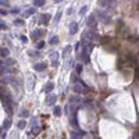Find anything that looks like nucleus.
<instances>
[{"label":"nucleus","instance_id":"a878e982","mask_svg":"<svg viewBox=\"0 0 139 139\" xmlns=\"http://www.w3.org/2000/svg\"><path fill=\"white\" fill-rule=\"evenodd\" d=\"M86 10H88V6H83L82 8L79 10V14H81V15H83V14L86 13Z\"/></svg>","mask_w":139,"mask_h":139},{"label":"nucleus","instance_id":"5701e85b","mask_svg":"<svg viewBox=\"0 0 139 139\" xmlns=\"http://www.w3.org/2000/svg\"><path fill=\"white\" fill-rule=\"evenodd\" d=\"M45 47V42L42 40V42H39L38 45H36V49H38V50H40V49H43Z\"/></svg>","mask_w":139,"mask_h":139},{"label":"nucleus","instance_id":"7ed1b4c3","mask_svg":"<svg viewBox=\"0 0 139 139\" xmlns=\"http://www.w3.org/2000/svg\"><path fill=\"white\" fill-rule=\"evenodd\" d=\"M95 21H96V17H95L93 14H90L89 17L86 18V25H88L89 28H93L95 25H96V24H95Z\"/></svg>","mask_w":139,"mask_h":139},{"label":"nucleus","instance_id":"2eb2a0df","mask_svg":"<svg viewBox=\"0 0 139 139\" xmlns=\"http://www.w3.org/2000/svg\"><path fill=\"white\" fill-rule=\"evenodd\" d=\"M25 125H27V122H25L24 120H21V121H18L17 127H18V129H24V128H25Z\"/></svg>","mask_w":139,"mask_h":139},{"label":"nucleus","instance_id":"cd10ccee","mask_svg":"<svg viewBox=\"0 0 139 139\" xmlns=\"http://www.w3.org/2000/svg\"><path fill=\"white\" fill-rule=\"evenodd\" d=\"M81 71H82V66H81V64H78V66H76V72L79 74Z\"/></svg>","mask_w":139,"mask_h":139},{"label":"nucleus","instance_id":"ddd939ff","mask_svg":"<svg viewBox=\"0 0 139 139\" xmlns=\"http://www.w3.org/2000/svg\"><path fill=\"white\" fill-rule=\"evenodd\" d=\"M53 88H54V85L52 82H47L45 85V92H50V90H53Z\"/></svg>","mask_w":139,"mask_h":139},{"label":"nucleus","instance_id":"393cba45","mask_svg":"<svg viewBox=\"0 0 139 139\" xmlns=\"http://www.w3.org/2000/svg\"><path fill=\"white\" fill-rule=\"evenodd\" d=\"M10 124H11V120H6V122H4V125H3V128L7 129L8 127H10Z\"/></svg>","mask_w":139,"mask_h":139},{"label":"nucleus","instance_id":"9d476101","mask_svg":"<svg viewBox=\"0 0 139 139\" xmlns=\"http://www.w3.org/2000/svg\"><path fill=\"white\" fill-rule=\"evenodd\" d=\"M14 64H15V61H14V60H10V59H7V60H4V61H1V66H4V67L14 66Z\"/></svg>","mask_w":139,"mask_h":139},{"label":"nucleus","instance_id":"f03ea898","mask_svg":"<svg viewBox=\"0 0 139 139\" xmlns=\"http://www.w3.org/2000/svg\"><path fill=\"white\" fill-rule=\"evenodd\" d=\"M72 90L75 92V93H78V95L82 93V92H83V85L81 82H75V83H74V86H72Z\"/></svg>","mask_w":139,"mask_h":139},{"label":"nucleus","instance_id":"c85d7f7f","mask_svg":"<svg viewBox=\"0 0 139 139\" xmlns=\"http://www.w3.org/2000/svg\"><path fill=\"white\" fill-rule=\"evenodd\" d=\"M0 14H1V15H6L7 10H6V8H0Z\"/></svg>","mask_w":139,"mask_h":139},{"label":"nucleus","instance_id":"473e14b6","mask_svg":"<svg viewBox=\"0 0 139 139\" xmlns=\"http://www.w3.org/2000/svg\"><path fill=\"white\" fill-rule=\"evenodd\" d=\"M11 13H13V14L18 13V8H11Z\"/></svg>","mask_w":139,"mask_h":139},{"label":"nucleus","instance_id":"2f4dec72","mask_svg":"<svg viewBox=\"0 0 139 139\" xmlns=\"http://www.w3.org/2000/svg\"><path fill=\"white\" fill-rule=\"evenodd\" d=\"M21 40L24 42V43H27V42H28V39H27V38H25V36H21Z\"/></svg>","mask_w":139,"mask_h":139},{"label":"nucleus","instance_id":"aec40b11","mask_svg":"<svg viewBox=\"0 0 139 139\" xmlns=\"http://www.w3.org/2000/svg\"><path fill=\"white\" fill-rule=\"evenodd\" d=\"M61 114V107L60 106H56L54 107V115H60Z\"/></svg>","mask_w":139,"mask_h":139},{"label":"nucleus","instance_id":"bb28decb","mask_svg":"<svg viewBox=\"0 0 139 139\" xmlns=\"http://www.w3.org/2000/svg\"><path fill=\"white\" fill-rule=\"evenodd\" d=\"M81 99L79 97H71V103H79Z\"/></svg>","mask_w":139,"mask_h":139},{"label":"nucleus","instance_id":"39448f33","mask_svg":"<svg viewBox=\"0 0 139 139\" xmlns=\"http://www.w3.org/2000/svg\"><path fill=\"white\" fill-rule=\"evenodd\" d=\"M34 70H36V71H43V70H46V64L45 63H36L34 66Z\"/></svg>","mask_w":139,"mask_h":139},{"label":"nucleus","instance_id":"b1692460","mask_svg":"<svg viewBox=\"0 0 139 139\" xmlns=\"http://www.w3.org/2000/svg\"><path fill=\"white\" fill-rule=\"evenodd\" d=\"M21 115H22V117H28V115H29V111H28L27 108H24V110L21 111Z\"/></svg>","mask_w":139,"mask_h":139},{"label":"nucleus","instance_id":"423d86ee","mask_svg":"<svg viewBox=\"0 0 139 139\" xmlns=\"http://www.w3.org/2000/svg\"><path fill=\"white\" fill-rule=\"evenodd\" d=\"M35 11H36V8H35V7H32V8H28V10H25V13L22 14V15H24L25 18H27V17H31V15H34V14H35Z\"/></svg>","mask_w":139,"mask_h":139},{"label":"nucleus","instance_id":"4be33fe9","mask_svg":"<svg viewBox=\"0 0 139 139\" xmlns=\"http://www.w3.org/2000/svg\"><path fill=\"white\" fill-rule=\"evenodd\" d=\"M61 11H59V13L56 14V17H54V21H53V22H54V24H57V22H59V20H60V17H61Z\"/></svg>","mask_w":139,"mask_h":139},{"label":"nucleus","instance_id":"6e6552de","mask_svg":"<svg viewBox=\"0 0 139 139\" xmlns=\"http://www.w3.org/2000/svg\"><path fill=\"white\" fill-rule=\"evenodd\" d=\"M50 20V14H42L40 17V24H47Z\"/></svg>","mask_w":139,"mask_h":139},{"label":"nucleus","instance_id":"412c9836","mask_svg":"<svg viewBox=\"0 0 139 139\" xmlns=\"http://www.w3.org/2000/svg\"><path fill=\"white\" fill-rule=\"evenodd\" d=\"M0 6L1 7H8L10 3H8V0H0Z\"/></svg>","mask_w":139,"mask_h":139},{"label":"nucleus","instance_id":"20e7f679","mask_svg":"<svg viewBox=\"0 0 139 139\" xmlns=\"http://www.w3.org/2000/svg\"><path fill=\"white\" fill-rule=\"evenodd\" d=\"M57 100V96L56 95H49L47 97H46V104H49V106H52L54 102Z\"/></svg>","mask_w":139,"mask_h":139},{"label":"nucleus","instance_id":"f257e3e1","mask_svg":"<svg viewBox=\"0 0 139 139\" xmlns=\"http://www.w3.org/2000/svg\"><path fill=\"white\" fill-rule=\"evenodd\" d=\"M96 14H97V18H99V20H102L103 22H106V24H108V22L111 21L110 15H108V14H106L104 11H97Z\"/></svg>","mask_w":139,"mask_h":139},{"label":"nucleus","instance_id":"a211bd4d","mask_svg":"<svg viewBox=\"0 0 139 139\" xmlns=\"http://www.w3.org/2000/svg\"><path fill=\"white\" fill-rule=\"evenodd\" d=\"M28 54L31 56V57H39V52H35V50H29Z\"/></svg>","mask_w":139,"mask_h":139},{"label":"nucleus","instance_id":"9b49d317","mask_svg":"<svg viewBox=\"0 0 139 139\" xmlns=\"http://www.w3.org/2000/svg\"><path fill=\"white\" fill-rule=\"evenodd\" d=\"M76 31H78V24H76V22H72V24L70 25V32H71V34H75Z\"/></svg>","mask_w":139,"mask_h":139},{"label":"nucleus","instance_id":"7c9ffc66","mask_svg":"<svg viewBox=\"0 0 139 139\" xmlns=\"http://www.w3.org/2000/svg\"><path fill=\"white\" fill-rule=\"evenodd\" d=\"M71 52V46H66V50H64V53H68Z\"/></svg>","mask_w":139,"mask_h":139},{"label":"nucleus","instance_id":"4468645a","mask_svg":"<svg viewBox=\"0 0 139 139\" xmlns=\"http://www.w3.org/2000/svg\"><path fill=\"white\" fill-rule=\"evenodd\" d=\"M43 4H45V0H35V1H34L35 7H42Z\"/></svg>","mask_w":139,"mask_h":139},{"label":"nucleus","instance_id":"f3484780","mask_svg":"<svg viewBox=\"0 0 139 139\" xmlns=\"http://www.w3.org/2000/svg\"><path fill=\"white\" fill-rule=\"evenodd\" d=\"M50 45H57V43H59V38H57V36H53V38H50Z\"/></svg>","mask_w":139,"mask_h":139},{"label":"nucleus","instance_id":"0eeeda50","mask_svg":"<svg viewBox=\"0 0 139 139\" xmlns=\"http://www.w3.org/2000/svg\"><path fill=\"white\" fill-rule=\"evenodd\" d=\"M8 56H10V52H8V49H6V47H1V49H0V57L6 59V57H8Z\"/></svg>","mask_w":139,"mask_h":139},{"label":"nucleus","instance_id":"6ab92c4d","mask_svg":"<svg viewBox=\"0 0 139 139\" xmlns=\"http://www.w3.org/2000/svg\"><path fill=\"white\" fill-rule=\"evenodd\" d=\"M39 132H40V127H39V125H35L34 128H32V134L36 135V134H39Z\"/></svg>","mask_w":139,"mask_h":139},{"label":"nucleus","instance_id":"dca6fc26","mask_svg":"<svg viewBox=\"0 0 139 139\" xmlns=\"http://www.w3.org/2000/svg\"><path fill=\"white\" fill-rule=\"evenodd\" d=\"M14 24L21 27V25H24V20H22V18H17V20H14Z\"/></svg>","mask_w":139,"mask_h":139},{"label":"nucleus","instance_id":"1a4fd4ad","mask_svg":"<svg viewBox=\"0 0 139 139\" xmlns=\"http://www.w3.org/2000/svg\"><path fill=\"white\" fill-rule=\"evenodd\" d=\"M85 38H88L89 40H93V39H96L97 36H96V35H95L92 31H89V32H85Z\"/></svg>","mask_w":139,"mask_h":139},{"label":"nucleus","instance_id":"72a5a7b5","mask_svg":"<svg viewBox=\"0 0 139 139\" xmlns=\"http://www.w3.org/2000/svg\"><path fill=\"white\" fill-rule=\"evenodd\" d=\"M79 45H81L79 42H78V43H76V45H75V50H78V49H79Z\"/></svg>","mask_w":139,"mask_h":139},{"label":"nucleus","instance_id":"f8f14e48","mask_svg":"<svg viewBox=\"0 0 139 139\" xmlns=\"http://www.w3.org/2000/svg\"><path fill=\"white\" fill-rule=\"evenodd\" d=\"M40 35H42V31H40V29H35V31L32 32L31 36H32V39H38Z\"/></svg>","mask_w":139,"mask_h":139},{"label":"nucleus","instance_id":"c756f323","mask_svg":"<svg viewBox=\"0 0 139 139\" xmlns=\"http://www.w3.org/2000/svg\"><path fill=\"white\" fill-rule=\"evenodd\" d=\"M0 29H3V31H4V29H7V27L3 24V22H0Z\"/></svg>","mask_w":139,"mask_h":139}]
</instances>
